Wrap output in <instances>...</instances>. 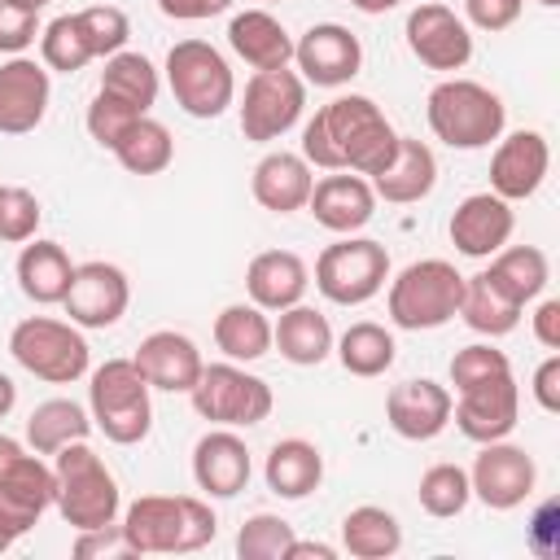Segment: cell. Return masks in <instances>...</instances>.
<instances>
[{
    "label": "cell",
    "instance_id": "obj_1",
    "mask_svg": "<svg viewBox=\"0 0 560 560\" xmlns=\"http://www.w3.org/2000/svg\"><path fill=\"white\" fill-rule=\"evenodd\" d=\"M398 131L381 114L372 96H332L328 105L315 109V118L302 127V158L324 171H354V175H376L394 158Z\"/></svg>",
    "mask_w": 560,
    "mask_h": 560
},
{
    "label": "cell",
    "instance_id": "obj_2",
    "mask_svg": "<svg viewBox=\"0 0 560 560\" xmlns=\"http://www.w3.org/2000/svg\"><path fill=\"white\" fill-rule=\"evenodd\" d=\"M122 538L131 556H184L214 542L219 521L206 499L192 494H140L122 512Z\"/></svg>",
    "mask_w": 560,
    "mask_h": 560
},
{
    "label": "cell",
    "instance_id": "obj_3",
    "mask_svg": "<svg viewBox=\"0 0 560 560\" xmlns=\"http://www.w3.org/2000/svg\"><path fill=\"white\" fill-rule=\"evenodd\" d=\"M52 508L61 512V521L79 534V529H96V525H114L118 521V508H122V494H118V481L114 472L105 468V459L83 442H66L57 455H52Z\"/></svg>",
    "mask_w": 560,
    "mask_h": 560
},
{
    "label": "cell",
    "instance_id": "obj_4",
    "mask_svg": "<svg viewBox=\"0 0 560 560\" xmlns=\"http://www.w3.org/2000/svg\"><path fill=\"white\" fill-rule=\"evenodd\" d=\"M429 131L451 149H486L508 127V105L477 79H442L424 101Z\"/></svg>",
    "mask_w": 560,
    "mask_h": 560
},
{
    "label": "cell",
    "instance_id": "obj_5",
    "mask_svg": "<svg viewBox=\"0 0 560 560\" xmlns=\"http://www.w3.org/2000/svg\"><path fill=\"white\" fill-rule=\"evenodd\" d=\"M88 416L114 446H136L153 429L149 381L131 359H105L88 381Z\"/></svg>",
    "mask_w": 560,
    "mask_h": 560
},
{
    "label": "cell",
    "instance_id": "obj_6",
    "mask_svg": "<svg viewBox=\"0 0 560 560\" xmlns=\"http://www.w3.org/2000/svg\"><path fill=\"white\" fill-rule=\"evenodd\" d=\"M459 293H464V276L455 271V262L446 258L407 262L389 280V319L407 332L442 328L459 315Z\"/></svg>",
    "mask_w": 560,
    "mask_h": 560
},
{
    "label": "cell",
    "instance_id": "obj_7",
    "mask_svg": "<svg viewBox=\"0 0 560 560\" xmlns=\"http://www.w3.org/2000/svg\"><path fill=\"white\" fill-rule=\"evenodd\" d=\"M9 354L18 359V368H26L31 376H39L48 385H74L92 363V350H88V337L79 332V324L52 319V315L18 319L9 332Z\"/></svg>",
    "mask_w": 560,
    "mask_h": 560
},
{
    "label": "cell",
    "instance_id": "obj_8",
    "mask_svg": "<svg viewBox=\"0 0 560 560\" xmlns=\"http://www.w3.org/2000/svg\"><path fill=\"white\" fill-rule=\"evenodd\" d=\"M166 88L188 118H219L236 101L228 57L206 39H179L166 52Z\"/></svg>",
    "mask_w": 560,
    "mask_h": 560
},
{
    "label": "cell",
    "instance_id": "obj_9",
    "mask_svg": "<svg viewBox=\"0 0 560 560\" xmlns=\"http://www.w3.org/2000/svg\"><path fill=\"white\" fill-rule=\"evenodd\" d=\"M192 398V411L210 424H223V429H249V424H262L276 407V394L262 376L245 372L241 363H206L197 385L188 389Z\"/></svg>",
    "mask_w": 560,
    "mask_h": 560
},
{
    "label": "cell",
    "instance_id": "obj_10",
    "mask_svg": "<svg viewBox=\"0 0 560 560\" xmlns=\"http://www.w3.org/2000/svg\"><path fill=\"white\" fill-rule=\"evenodd\" d=\"M389 280V249L372 236H341L315 258V289L337 306L372 302Z\"/></svg>",
    "mask_w": 560,
    "mask_h": 560
},
{
    "label": "cell",
    "instance_id": "obj_11",
    "mask_svg": "<svg viewBox=\"0 0 560 560\" xmlns=\"http://www.w3.org/2000/svg\"><path fill=\"white\" fill-rule=\"evenodd\" d=\"M306 109V79L289 66L280 70H254L241 96V131L245 140H280L289 127H298Z\"/></svg>",
    "mask_w": 560,
    "mask_h": 560
},
{
    "label": "cell",
    "instance_id": "obj_12",
    "mask_svg": "<svg viewBox=\"0 0 560 560\" xmlns=\"http://www.w3.org/2000/svg\"><path fill=\"white\" fill-rule=\"evenodd\" d=\"M468 486H472V494H477L486 508L512 512V508H521V503L534 494V486H538V464H534V455H529L525 446H512L508 438L481 442V455H477L472 468H468Z\"/></svg>",
    "mask_w": 560,
    "mask_h": 560
},
{
    "label": "cell",
    "instance_id": "obj_13",
    "mask_svg": "<svg viewBox=\"0 0 560 560\" xmlns=\"http://www.w3.org/2000/svg\"><path fill=\"white\" fill-rule=\"evenodd\" d=\"M402 35H407L411 57L420 66H429V70H464L472 61V31H468V22L455 9L438 4V0L416 4L407 13Z\"/></svg>",
    "mask_w": 560,
    "mask_h": 560
},
{
    "label": "cell",
    "instance_id": "obj_14",
    "mask_svg": "<svg viewBox=\"0 0 560 560\" xmlns=\"http://www.w3.org/2000/svg\"><path fill=\"white\" fill-rule=\"evenodd\" d=\"M61 306L79 328H114L131 306V280L118 262H79Z\"/></svg>",
    "mask_w": 560,
    "mask_h": 560
},
{
    "label": "cell",
    "instance_id": "obj_15",
    "mask_svg": "<svg viewBox=\"0 0 560 560\" xmlns=\"http://www.w3.org/2000/svg\"><path fill=\"white\" fill-rule=\"evenodd\" d=\"M293 61L302 70L306 83L315 88H341L359 74L363 66V44L350 26L341 22H315L302 31V39H293Z\"/></svg>",
    "mask_w": 560,
    "mask_h": 560
},
{
    "label": "cell",
    "instance_id": "obj_16",
    "mask_svg": "<svg viewBox=\"0 0 560 560\" xmlns=\"http://www.w3.org/2000/svg\"><path fill=\"white\" fill-rule=\"evenodd\" d=\"M516 416H521V389H516V376L512 372L490 376V381H477V385L459 389V398L451 402V420L472 442H499V438H508L516 429Z\"/></svg>",
    "mask_w": 560,
    "mask_h": 560
},
{
    "label": "cell",
    "instance_id": "obj_17",
    "mask_svg": "<svg viewBox=\"0 0 560 560\" xmlns=\"http://www.w3.org/2000/svg\"><path fill=\"white\" fill-rule=\"evenodd\" d=\"M551 166V144L542 131H512L499 136L494 153H490V192L503 201H525L542 188Z\"/></svg>",
    "mask_w": 560,
    "mask_h": 560
},
{
    "label": "cell",
    "instance_id": "obj_18",
    "mask_svg": "<svg viewBox=\"0 0 560 560\" xmlns=\"http://www.w3.org/2000/svg\"><path fill=\"white\" fill-rule=\"evenodd\" d=\"M52 464H44L39 455H22L4 477H0V534L4 538H22L39 525V516L52 508Z\"/></svg>",
    "mask_w": 560,
    "mask_h": 560
},
{
    "label": "cell",
    "instance_id": "obj_19",
    "mask_svg": "<svg viewBox=\"0 0 560 560\" xmlns=\"http://www.w3.org/2000/svg\"><path fill=\"white\" fill-rule=\"evenodd\" d=\"M52 79L44 61L9 57L0 66V136H26L44 122Z\"/></svg>",
    "mask_w": 560,
    "mask_h": 560
},
{
    "label": "cell",
    "instance_id": "obj_20",
    "mask_svg": "<svg viewBox=\"0 0 560 560\" xmlns=\"http://www.w3.org/2000/svg\"><path fill=\"white\" fill-rule=\"evenodd\" d=\"M131 363L140 368V376L149 381V389H166V394H188V389L197 385L201 368H206L197 341L184 337V332H175V328L149 332V337L136 346Z\"/></svg>",
    "mask_w": 560,
    "mask_h": 560
},
{
    "label": "cell",
    "instance_id": "obj_21",
    "mask_svg": "<svg viewBox=\"0 0 560 560\" xmlns=\"http://www.w3.org/2000/svg\"><path fill=\"white\" fill-rule=\"evenodd\" d=\"M451 389L420 376V381H402L385 394V420L398 438L407 442H429L451 424Z\"/></svg>",
    "mask_w": 560,
    "mask_h": 560
},
{
    "label": "cell",
    "instance_id": "obj_22",
    "mask_svg": "<svg viewBox=\"0 0 560 560\" xmlns=\"http://www.w3.org/2000/svg\"><path fill=\"white\" fill-rule=\"evenodd\" d=\"M306 210L315 214L319 228L337 232V236H350L359 228L372 223L376 214V192L368 184V175H354V171H337V175H324L315 179L311 197H306Z\"/></svg>",
    "mask_w": 560,
    "mask_h": 560
},
{
    "label": "cell",
    "instance_id": "obj_23",
    "mask_svg": "<svg viewBox=\"0 0 560 560\" xmlns=\"http://www.w3.org/2000/svg\"><path fill=\"white\" fill-rule=\"evenodd\" d=\"M512 228H516L512 201L494 192H472L451 214V245L464 258H490L512 241Z\"/></svg>",
    "mask_w": 560,
    "mask_h": 560
},
{
    "label": "cell",
    "instance_id": "obj_24",
    "mask_svg": "<svg viewBox=\"0 0 560 560\" xmlns=\"http://www.w3.org/2000/svg\"><path fill=\"white\" fill-rule=\"evenodd\" d=\"M249 472H254L249 446L232 429L219 424L206 438H197V446H192V481H197V490H206L210 499H236L249 486Z\"/></svg>",
    "mask_w": 560,
    "mask_h": 560
},
{
    "label": "cell",
    "instance_id": "obj_25",
    "mask_svg": "<svg viewBox=\"0 0 560 560\" xmlns=\"http://www.w3.org/2000/svg\"><path fill=\"white\" fill-rule=\"evenodd\" d=\"M376 201H389V206H411V201H424L438 184V158L424 140L416 136H398L394 144V158L368 179Z\"/></svg>",
    "mask_w": 560,
    "mask_h": 560
},
{
    "label": "cell",
    "instance_id": "obj_26",
    "mask_svg": "<svg viewBox=\"0 0 560 560\" xmlns=\"http://www.w3.org/2000/svg\"><path fill=\"white\" fill-rule=\"evenodd\" d=\"M311 188H315L311 162H306L302 153H289V149L267 153V158L254 166V175H249L254 201H258L262 210H271V214H293V210H302L306 197H311Z\"/></svg>",
    "mask_w": 560,
    "mask_h": 560
},
{
    "label": "cell",
    "instance_id": "obj_27",
    "mask_svg": "<svg viewBox=\"0 0 560 560\" xmlns=\"http://www.w3.org/2000/svg\"><path fill=\"white\" fill-rule=\"evenodd\" d=\"M306 284H311V271H306V262H302L293 249H262V254H254L249 267H245L249 302L262 306V311L298 306V302L306 298Z\"/></svg>",
    "mask_w": 560,
    "mask_h": 560
},
{
    "label": "cell",
    "instance_id": "obj_28",
    "mask_svg": "<svg viewBox=\"0 0 560 560\" xmlns=\"http://www.w3.org/2000/svg\"><path fill=\"white\" fill-rule=\"evenodd\" d=\"M228 44L232 52L254 66V70H280L293 61V35L280 26L276 13L267 9H245L228 22Z\"/></svg>",
    "mask_w": 560,
    "mask_h": 560
},
{
    "label": "cell",
    "instance_id": "obj_29",
    "mask_svg": "<svg viewBox=\"0 0 560 560\" xmlns=\"http://www.w3.org/2000/svg\"><path fill=\"white\" fill-rule=\"evenodd\" d=\"M271 346L293 363V368H319L332 354V324L324 311L298 302L284 306L280 319L271 324Z\"/></svg>",
    "mask_w": 560,
    "mask_h": 560
},
{
    "label": "cell",
    "instance_id": "obj_30",
    "mask_svg": "<svg viewBox=\"0 0 560 560\" xmlns=\"http://www.w3.org/2000/svg\"><path fill=\"white\" fill-rule=\"evenodd\" d=\"M74 280V262L57 241H26L18 254V289L39 306H61Z\"/></svg>",
    "mask_w": 560,
    "mask_h": 560
},
{
    "label": "cell",
    "instance_id": "obj_31",
    "mask_svg": "<svg viewBox=\"0 0 560 560\" xmlns=\"http://www.w3.org/2000/svg\"><path fill=\"white\" fill-rule=\"evenodd\" d=\"M262 477H267V490L271 494H280V499H306L324 481V455L306 438H280L267 451Z\"/></svg>",
    "mask_w": 560,
    "mask_h": 560
},
{
    "label": "cell",
    "instance_id": "obj_32",
    "mask_svg": "<svg viewBox=\"0 0 560 560\" xmlns=\"http://www.w3.org/2000/svg\"><path fill=\"white\" fill-rule=\"evenodd\" d=\"M214 346L232 363H258L271 350V319L254 302H232L214 315Z\"/></svg>",
    "mask_w": 560,
    "mask_h": 560
},
{
    "label": "cell",
    "instance_id": "obj_33",
    "mask_svg": "<svg viewBox=\"0 0 560 560\" xmlns=\"http://www.w3.org/2000/svg\"><path fill=\"white\" fill-rule=\"evenodd\" d=\"M521 311H525V306H516L486 271L464 276L459 315H464V324H468L472 332H481V337H508V332L521 324Z\"/></svg>",
    "mask_w": 560,
    "mask_h": 560
},
{
    "label": "cell",
    "instance_id": "obj_34",
    "mask_svg": "<svg viewBox=\"0 0 560 560\" xmlns=\"http://www.w3.org/2000/svg\"><path fill=\"white\" fill-rule=\"evenodd\" d=\"M88 433H92V416L74 398H44L26 416V442L35 455H57L66 442H83Z\"/></svg>",
    "mask_w": 560,
    "mask_h": 560
},
{
    "label": "cell",
    "instance_id": "obj_35",
    "mask_svg": "<svg viewBox=\"0 0 560 560\" xmlns=\"http://www.w3.org/2000/svg\"><path fill=\"white\" fill-rule=\"evenodd\" d=\"M486 276H490L516 306H525V302H534V298L547 289L551 267H547V254H542L538 245H503L499 254H490Z\"/></svg>",
    "mask_w": 560,
    "mask_h": 560
},
{
    "label": "cell",
    "instance_id": "obj_36",
    "mask_svg": "<svg viewBox=\"0 0 560 560\" xmlns=\"http://www.w3.org/2000/svg\"><path fill=\"white\" fill-rule=\"evenodd\" d=\"M341 547L359 560H385L402 547V525L394 512L376 503H359L341 516Z\"/></svg>",
    "mask_w": 560,
    "mask_h": 560
},
{
    "label": "cell",
    "instance_id": "obj_37",
    "mask_svg": "<svg viewBox=\"0 0 560 560\" xmlns=\"http://www.w3.org/2000/svg\"><path fill=\"white\" fill-rule=\"evenodd\" d=\"M332 350H337L341 368H346L350 376H363V381L385 376V372L394 368V354H398L394 332H389L385 324H372V319L350 324V328H346V332L332 341Z\"/></svg>",
    "mask_w": 560,
    "mask_h": 560
},
{
    "label": "cell",
    "instance_id": "obj_38",
    "mask_svg": "<svg viewBox=\"0 0 560 560\" xmlns=\"http://www.w3.org/2000/svg\"><path fill=\"white\" fill-rule=\"evenodd\" d=\"M158 66L144 57V52H131V48H118L114 57H105V70H101V92L127 101L131 109L149 114L153 101H158Z\"/></svg>",
    "mask_w": 560,
    "mask_h": 560
},
{
    "label": "cell",
    "instance_id": "obj_39",
    "mask_svg": "<svg viewBox=\"0 0 560 560\" xmlns=\"http://www.w3.org/2000/svg\"><path fill=\"white\" fill-rule=\"evenodd\" d=\"M114 158H118V166L122 171H131V175H162L171 162H175V140H171V131L158 122V118H136L127 131H122V140L109 149Z\"/></svg>",
    "mask_w": 560,
    "mask_h": 560
},
{
    "label": "cell",
    "instance_id": "obj_40",
    "mask_svg": "<svg viewBox=\"0 0 560 560\" xmlns=\"http://www.w3.org/2000/svg\"><path fill=\"white\" fill-rule=\"evenodd\" d=\"M39 57H44L48 70H61V74H74V70H83L88 61H96L79 13H61V18H52V22L39 31Z\"/></svg>",
    "mask_w": 560,
    "mask_h": 560
},
{
    "label": "cell",
    "instance_id": "obj_41",
    "mask_svg": "<svg viewBox=\"0 0 560 560\" xmlns=\"http://www.w3.org/2000/svg\"><path fill=\"white\" fill-rule=\"evenodd\" d=\"M416 494H420V508H424L429 516L451 521V516H459V512L468 508V499H472L468 468H459V464H433V468H424Z\"/></svg>",
    "mask_w": 560,
    "mask_h": 560
},
{
    "label": "cell",
    "instance_id": "obj_42",
    "mask_svg": "<svg viewBox=\"0 0 560 560\" xmlns=\"http://www.w3.org/2000/svg\"><path fill=\"white\" fill-rule=\"evenodd\" d=\"M293 525L284 516H271V512H254L241 529H236V556L241 560H289V547H293Z\"/></svg>",
    "mask_w": 560,
    "mask_h": 560
},
{
    "label": "cell",
    "instance_id": "obj_43",
    "mask_svg": "<svg viewBox=\"0 0 560 560\" xmlns=\"http://www.w3.org/2000/svg\"><path fill=\"white\" fill-rule=\"evenodd\" d=\"M39 197L22 184H0V241L4 245H26L39 232Z\"/></svg>",
    "mask_w": 560,
    "mask_h": 560
},
{
    "label": "cell",
    "instance_id": "obj_44",
    "mask_svg": "<svg viewBox=\"0 0 560 560\" xmlns=\"http://www.w3.org/2000/svg\"><path fill=\"white\" fill-rule=\"evenodd\" d=\"M79 22L88 31V44L96 57H114L118 48H127V35H131V22L118 4H92V9H79Z\"/></svg>",
    "mask_w": 560,
    "mask_h": 560
},
{
    "label": "cell",
    "instance_id": "obj_45",
    "mask_svg": "<svg viewBox=\"0 0 560 560\" xmlns=\"http://www.w3.org/2000/svg\"><path fill=\"white\" fill-rule=\"evenodd\" d=\"M136 118H144V114L131 109L127 101H118V96H109V92L96 88V96H92V105H88V136H92L101 149H114V144L122 140V131H127Z\"/></svg>",
    "mask_w": 560,
    "mask_h": 560
},
{
    "label": "cell",
    "instance_id": "obj_46",
    "mask_svg": "<svg viewBox=\"0 0 560 560\" xmlns=\"http://www.w3.org/2000/svg\"><path fill=\"white\" fill-rule=\"evenodd\" d=\"M503 372H512V363H508V354L494 350L490 341H472V346L455 350V359H451V385H455V394L468 389V385H477V381L503 376Z\"/></svg>",
    "mask_w": 560,
    "mask_h": 560
},
{
    "label": "cell",
    "instance_id": "obj_47",
    "mask_svg": "<svg viewBox=\"0 0 560 560\" xmlns=\"http://www.w3.org/2000/svg\"><path fill=\"white\" fill-rule=\"evenodd\" d=\"M39 31H44V26H39V13H35V9H22V4H13V0H0V52L22 57V52L35 44Z\"/></svg>",
    "mask_w": 560,
    "mask_h": 560
},
{
    "label": "cell",
    "instance_id": "obj_48",
    "mask_svg": "<svg viewBox=\"0 0 560 560\" xmlns=\"http://www.w3.org/2000/svg\"><path fill=\"white\" fill-rule=\"evenodd\" d=\"M521 9H525V0H464V13H468V22L477 26V31H508L516 18H521Z\"/></svg>",
    "mask_w": 560,
    "mask_h": 560
},
{
    "label": "cell",
    "instance_id": "obj_49",
    "mask_svg": "<svg viewBox=\"0 0 560 560\" xmlns=\"http://www.w3.org/2000/svg\"><path fill=\"white\" fill-rule=\"evenodd\" d=\"M74 556H79V560H92V556H131V547H127V538H122V529H118V521H114V525L79 529Z\"/></svg>",
    "mask_w": 560,
    "mask_h": 560
},
{
    "label": "cell",
    "instance_id": "obj_50",
    "mask_svg": "<svg viewBox=\"0 0 560 560\" xmlns=\"http://www.w3.org/2000/svg\"><path fill=\"white\" fill-rule=\"evenodd\" d=\"M534 402L542 411H560V354H547L538 368H534Z\"/></svg>",
    "mask_w": 560,
    "mask_h": 560
},
{
    "label": "cell",
    "instance_id": "obj_51",
    "mask_svg": "<svg viewBox=\"0 0 560 560\" xmlns=\"http://www.w3.org/2000/svg\"><path fill=\"white\" fill-rule=\"evenodd\" d=\"M158 9L175 22H206L232 9V0H158Z\"/></svg>",
    "mask_w": 560,
    "mask_h": 560
},
{
    "label": "cell",
    "instance_id": "obj_52",
    "mask_svg": "<svg viewBox=\"0 0 560 560\" xmlns=\"http://www.w3.org/2000/svg\"><path fill=\"white\" fill-rule=\"evenodd\" d=\"M534 337H538V346L560 350V298L538 302V311H534Z\"/></svg>",
    "mask_w": 560,
    "mask_h": 560
},
{
    "label": "cell",
    "instance_id": "obj_53",
    "mask_svg": "<svg viewBox=\"0 0 560 560\" xmlns=\"http://www.w3.org/2000/svg\"><path fill=\"white\" fill-rule=\"evenodd\" d=\"M22 455H26V446H22L18 438H9V433H0V477H4V472H9V468H13L18 459H22Z\"/></svg>",
    "mask_w": 560,
    "mask_h": 560
},
{
    "label": "cell",
    "instance_id": "obj_54",
    "mask_svg": "<svg viewBox=\"0 0 560 560\" xmlns=\"http://www.w3.org/2000/svg\"><path fill=\"white\" fill-rule=\"evenodd\" d=\"M298 556H319V560H332V556H337V547H328V542H298V538H293L289 560H298Z\"/></svg>",
    "mask_w": 560,
    "mask_h": 560
},
{
    "label": "cell",
    "instance_id": "obj_55",
    "mask_svg": "<svg viewBox=\"0 0 560 560\" xmlns=\"http://www.w3.org/2000/svg\"><path fill=\"white\" fill-rule=\"evenodd\" d=\"M13 402H18V385H13V376L0 372V420L13 411Z\"/></svg>",
    "mask_w": 560,
    "mask_h": 560
},
{
    "label": "cell",
    "instance_id": "obj_56",
    "mask_svg": "<svg viewBox=\"0 0 560 560\" xmlns=\"http://www.w3.org/2000/svg\"><path fill=\"white\" fill-rule=\"evenodd\" d=\"M359 13H389V9H398L402 0H350Z\"/></svg>",
    "mask_w": 560,
    "mask_h": 560
},
{
    "label": "cell",
    "instance_id": "obj_57",
    "mask_svg": "<svg viewBox=\"0 0 560 560\" xmlns=\"http://www.w3.org/2000/svg\"><path fill=\"white\" fill-rule=\"evenodd\" d=\"M13 4H22V9H35V13H39V9L48 4V0H13Z\"/></svg>",
    "mask_w": 560,
    "mask_h": 560
},
{
    "label": "cell",
    "instance_id": "obj_58",
    "mask_svg": "<svg viewBox=\"0 0 560 560\" xmlns=\"http://www.w3.org/2000/svg\"><path fill=\"white\" fill-rule=\"evenodd\" d=\"M9 547H13V538H4V534H0V556H4Z\"/></svg>",
    "mask_w": 560,
    "mask_h": 560
},
{
    "label": "cell",
    "instance_id": "obj_59",
    "mask_svg": "<svg viewBox=\"0 0 560 560\" xmlns=\"http://www.w3.org/2000/svg\"><path fill=\"white\" fill-rule=\"evenodd\" d=\"M538 4H547V9H556V4H560V0H538Z\"/></svg>",
    "mask_w": 560,
    "mask_h": 560
},
{
    "label": "cell",
    "instance_id": "obj_60",
    "mask_svg": "<svg viewBox=\"0 0 560 560\" xmlns=\"http://www.w3.org/2000/svg\"><path fill=\"white\" fill-rule=\"evenodd\" d=\"M267 4H271V0H267Z\"/></svg>",
    "mask_w": 560,
    "mask_h": 560
}]
</instances>
